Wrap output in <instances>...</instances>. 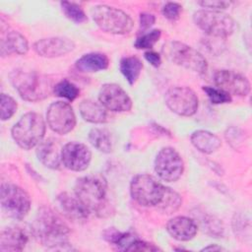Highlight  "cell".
<instances>
[{"instance_id": "9a60e30c", "label": "cell", "mask_w": 252, "mask_h": 252, "mask_svg": "<svg viewBox=\"0 0 252 252\" xmlns=\"http://www.w3.org/2000/svg\"><path fill=\"white\" fill-rule=\"evenodd\" d=\"M215 84L219 89L228 94L247 95L250 92V82L248 79L231 70H219L214 76Z\"/></svg>"}, {"instance_id": "5b68a950", "label": "cell", "mask_w": 252, "mask_h": 252, "mask_svg": "<svg viewBox=\"0 0 252 252\" xmlns=\"http://www.w3.org/2000/svg\"><path fill=\"white\" fill-rule=\"evenodd\" d=\"M92 16L100 30L113 34L128 33L134 26V22L128 14L107 5L93 7Z\"/></svg>"}, {"instance_id": "4fadbf2b", "label": "cell", "mask_w": 252, "mask_h": 252, "mask_svg": "<svg viewBox=\"0 0 252 252\" xmlns=\"http://www.w3.org/2000/svg\"><path fill=\"white\" fill-rule=\"evenodd\" d=\"M98 100L104 108L115 112L129 111L132 100L127 93L116 84H104L98 93Z\"/></svg>"}, {"instance_id": "836d02e7", "label": "cell", "mask_w": 252, "mask_h": 252, "mask_svg": "<svg viewBox=\"0 0 252 252\" xmlns=\"http://www.w3.org/2000/svg\"><path fill=\"white\" fill-rule=\"evenodd\" d=\"M181 10H182V7L180 4L176 2H168L163 6L162 14L166 19L175 21L179 18Z\"/></svg>"}, {"instance_id": "1f68e13d", "label": "cell", "mask_w": 252, "mask_h": 252, "mask_svg": "<svg viewBox=\"0 0 252 252\" xmlns=\"http://www.w3.org/2000/svg\"><path fill=\"white\" fill-rule=\"evenodd\" d=\"M1 120L5 121L10 119L17 110L16 100L5 94H1Z\"/></svg>"}, {"instance_id": "f1b7e54d", "label": "cell", "mask_w": 252, "mask_h": 252, "mask_svg": "<svg viewBox=\"0 0 252 252\" xmlns=\"http://www.w3.org/2000/svg\"><path fill=\"white\" fill-rule=\"evenodd\" d=\"M60 4H61L63 13L71 21L77 24H81L87 21V16L84 10L79 5L72 2H68V1H63Z\"/></svg>"}, {"instance_id": "f546056e", "label": "cell", "mask_w": 252, "mask_h": 252, "mask_svg": "<svg viewBox=\"0 0 252 252\" xmlns=\"http://www.w3.org/2000/svg\"><path fill=\"white\" fill-rule=\"evenodd\" d=\"M161 32L159 30H153L140 37L135 41V47L138 49H150L159 39Z\"/></svg>"}, {"instance_id": "74e56055", "label": "cell", "mask_w": 252, "mask_h": 252, "mask_svg": "<svg viewBox=\"0 0 252 252\" xmlns=\"http://www.w3.org/2000/svg\"><path fill=\"white\" fill-rule=\"evenodd\" d=\"M203 251H208V250H213V251H220V250H224L222 247L217 245V244H213V245H209L207 247H204L202 249Z\"/></svg>"}, {"instance_id": "d4e9b609", "label": "cell", "mask_w": 252, "mask_h": 252, "mask_svg": "<svg viewBox=\"0 0 252 252\" xmlns=\"http://www.w3.org/2000/svg\"><path fill=\"white\" fill-rule=\"evenodd\" d=\"M143 69L142 61L136 56L124 57L120 61V71L130 85H134Z\"/></svg>"}, {"instance_id": "5bb4252c", "label": "cell", "mask_w": 252, "mask_h": 252, "mask_svg": "<svg viewBox=\"0 0 252 252\" xmlns=\"http://www.w3.org/2000/svg\"><path fill=\"white\" fill-rule=\"evenodd\" d=\"M91 158L90 149L82 143L70 142L61 151V161L66 168L73 171L85 170L89 166Z\"/></svg>"}, {"instance_id": "30bf717a", "label": "cell", "mask_w": 252, "mask_h": 252, "mask_svg": "<svg viewBox=\"0 0 252 252\" xmlns=\"http://www.w3.org/2000/svg\"><path fill=\"white\" fill-rule=\"evenodd\" d=\"M184 170V162L173 148L161 149L155 159V171L164 181L173 182L180 178Z\"/></svg>"}, {"instance_id": "3957f363", "label": "cell", "mask_w": 252, "mask_h": 252, "mask_svg": "<svg viewBox=\"0 0 252 252\" xmlns=\"http://www.w3.org/2000/svg\"><path fill=\"white\" fill-rule=\"evenodd\" d=\"M10 77L20 96L27 101L42 100L51 93L50 80L36 72L15 70Z\"/></svg>"}, {"instance_id": "44dd1931", "label": "cell", "mask_w": 252, "mask_h": 252, "mask_svg": "<svg viewBox=\"0 0 252 252\" xmlns=\"http://www.w3.org/2000/svg\"><path fill=\"white\" fill-rule=\"evenodd\" d=\"M190 139L192 145L203 154H212L221 146L220 138L206 130L193 132Z\"/></svg>"}, {"instance_id": "cb8c5ba5", "label": "cell", "mask_w": 252, "mask_h": 252, "mask_svg": "<svg viewBox=\"0 0 252 252\" xmlns=\"http://www.w3.org/2000/svg\"><path fill=\"white\" fill-rule=\"evenodd\" d=\"M81 116L91 123H104L106 121V111L100 102L92 99H84L79 106Z\"/></svg>"}, {"instance_id": "8fae6325", "label": "cell", "mask_w": 252, "mask_h": 252, "mask_svg": "<svg viewBox=\"0 0 252 252\" xmlns=\"http://www.w3.org/2000/svg\"><path fill=\"white\" fill-rule=\"evenodd\" d=\"M167 107L181 116H191L198 109V97L194 91L187 87L169 89L164 96Z\"/></svg>"}, {"instance_id": "6da1fadb", "label": "cell", "mask_w": 252, "mask_h": 252, "mask_svg": "<svg viewBox=\"0 0 252 252\" xmlns=\"http://www.w3.org/2000/svg\"><path fill=\"white\" fill-rule=\"evenodd\" d=\"M33 232L42 245L49 249H66L69 227L50 208L41 207L36 215Z\"/></svg>"}, {"instance_id": "e0dca14e", "label": "cell", "mask_w": 252, "mask_h": 252, "mask_svg": "<svg viewBox=\"0 0 252 252\" xmlns=\"http://www.w3.org/2000/svg\"><path fill=\"white\" fill-rule=\"evenodd\" d=\"M56 203L59 211L69 220L74 221H83L89 217L90 212L75 194L72 195L67 192L61 193L57 196Z\"/></svg>"}, {"instance_id": "7402d4cb", "label": "cell", "mask_w": 252, "mask_h": 252, "mask_svg": "<svg viewBox=\"0 0 252 252\" xmlns=\"http://www.w3.org/2000/svg\"><path fill=\"white\" fill-rule=\"evenodd\" d=\"M36 156L39 161L48 168L56 169L60 165L61 154H59L57 146L51 140L41 142L37 146Z\"/></svg>"}, {"instance_id": "277c9868", "label": "cell", "mask_w": 252, "mask_h": 252, "mask_svg": "<svg viewBox=\"0 0 252 252\" xmlns=\"http://www.w3.org/2000/svg\"><path fill=\"white\" fill-rule=\"evenodd\" d=\"M45 134V122L35 112L24 114L12 128V137L19 147L30 150L38 146Z\"/></svg>"}, {"instance_id": "ffe728a7", "label": "cell", "mask_w": 252, "mask_h": 252, "mask_svg": "<svg viewBox=\"0 0 252 252\" xmlns=\"http://www.w3.org/2000/svg\"><path fill=\"white\" fill-rule=\"evenodd\" d=\"M29 50V43L26 37L18 32H8L1 39V55L6 56L12 53L26 54Z\"/></svg>"}, {"instance_id": "d6a6232c", "label": "cell", "mask_w": 252, "mask_h": 252, "mask_svg": "<svg viewBox=\"0 0 252 252\" xmlns=\"http://www.w3.org/2000/svg\"><path fill=\"white\" fill-rule=\"evenodd\" d=\"M125 251H158L159 250L158 247L156 245L140 240L139 238L135 237L124 249Z\"/></svg>"}, {"instance_id": "ac0fdd59", "label": "cell", "mask_w": 252, "mask_h": 252, "mask_svg": "<svg viewBox=\"0 0 252 252\" xmlns=\"http://www.w3.org/2000/svg\"><path fill=\"white\" fill-rule=\"evenodd\" d=\"M29 236L26 230L19 226L6 227L0 234V251L1 252H16L22 251Z\"/></svg>"}, {"instance_id": "4316f807", "label": "cell", "mask_w": 252, "mask_h": 252, "mask_svg": "<svg viewBox=\"0 0 252 252\" xmlns=\"http://www.w3.org/2000/svg\"><path fill=\"white\" fill-rule=\"evenodd\" d=\"M182 203L181 197L178 193L171 190L170 188L165 187L163 197L160 203L157 206L164 214H172L177 211Z\"/></svg>"}, {"instance_id": "7a4b0ae2", "label": "cell", "mask_w": 252, "mask_h": 252, "mask_svg": "<svg viewBox=\"0 0 252 252\" xmlns=\"http://www.w3.org/2000/svg\"><path fill=\"white\" fill-rule=\"evenodd\" d=\"M106 182L100 176L87 175L75 184V195L90 213L98 217L106 216L108 210Z\"/></svg>"}, {"instance_id": "ba28073f", "label": "cell", "mask_w": 252, "mask_h": 252, "mask_svg": "<svg viewBox=\"0 0 252 252\" xmlns=\"http://www.w3.org/2000/svg\"><path fill=\"white\" fill-rule=\"evenodd\" d=\"M0 199L5 215L14 220H23L31 209L29 194L15 184H2Z\"/></svg>"}, {"instance_id": "d590c367", "label": "cell", "mask_w": 252, "mask_h": 252, "mask_svg": "<svg viewBox=\"0 0 252 252\" xmlns=\"http://www.w3.org/2000/svg\"><path fill=\"white\" fill-rule=\"evenodd\" d=\"M156 21V18L152 14L143 13L140 15V27L142 31H145L149 28H151Z\"/></svg>"}, {"instance_id": "8992f818", "label": "cell", "mask_w": 252, "mask_h": 252, "mask_svg": "<svg viewBox=\"0 0 252 252\" xmlns=\"http://www.w3.org/2000/svg\"><path fill=\"white\" fill-rule=\"evenodd\" d=\"M193 20L199 29L216 37H227L235 30L234 20L221 11L199 10L194 13Z\"/></svg>"}, {"instance_id": "4dcf8cb0", "label": "cell", "mask_w": 252, "mask_h": 252, "mask_svg": "<svg viewBox=\"0 0 252 252\" xmlns=\"http://www.w3.org/2000/svg\"><path fill=\"white\" fill-rule=\"evenodd\" d=\"M203 91L207 94L208 97L212 101V103L215 104H220V103H227L231 101V96L224 91L219 89V88H214V87H203Z\"/></svg>"}, {"instance_id": "e575fe53", "label": "cell", "mask_w": 252, "mask_h": 252, "mask_svg": "<svg viewBox=\"0 0 252 252\" xmlns=\"http://www.w3.org/2000/svg\"><path fill=\"white\" fill-rule=\"evenodd\" d=\"M198 4L203 8H208L213 11H221L228 8L231 3L229 1L222 0H204L198 2Z\"/></svg>"}, {"instance_id": "603a6c76", "label": "cell", "mask_w": 252, "mask_h": 252, "mask_svg": "<svg viewBox=\"0 0 252 252\" xmlns=\"http://www.w3.org/2000/svg\"><path fill=\"white\" fill-rule=\"evenodd\" d=\"M109 59L102 53L84 54L76 61V67L82 72H98L108 67Z\"/></svg>"}, {"instance_id": "2e32d148", "label": "cell", "mask_w": 252, "mask_h": 252, "mask_svg": "<svg viewBox=\"0 0 252 252\" xmlns=\"http://www.w3.org/2000/svg\"><path fill=\"white\" fill-rule=\"evenodd\" d=\"M75 48V43L67 37H48L37 40L33 44L34 51L46 58L65 55Z\"/></svg>"}, {"instance_id": "52a82bcc", "label": "cell", "mask_w": 252, "mask_h": 252, "mask_svg": "<svg viewBox=\"0 0 252 252\" xmlns=\"http://www.w3.org/2000/svg\"><path fill=\"white\" fill-rule=\"evenodd\" d=\"M165 187L148 174H138L130 184L132 198L145 207L158 206L164 194Z\"/></svg>"}, {"instance_id": "83f0119b", "label": "cell", "mask_w": 252, "mask_h": 252, "mask_svg": "<svg viewBox=\"0 0 252 252\" xmlns=\"http://www.w3.org/2000/svg\"><path fill=\"white\" fill-rule=\"evenodd\" d=\"M53 93L59 97L72 101L79 96L80 90L72 82L68 81L67 79H63L53 87Z\"/></svg>"}, {"instance_id": "8d00e7d4", "label": "cell", "mask_w": 252, "mask_h": 252, "mask_svg": "<svg viewBox=\"0 0 252 252\" xmlns=\"http://www.w3.org/2000/svg\"><path fill=\"white\" fill-rule=\"evenodd\" d=\"M144 56H145L146 60H147L151 65H153L154 67H158V66L160 65V63H161V58H160L159 54L157 53V52H155V51H152V50L146 51V52L144 53Z\"/></svg>"}, {"instance_id": "9c48e42d", "label": "cell", "mask_w": 252, "mask_h": 252, "mask_svg": "<svg viewBox=\"0 0 252 252\" xmlns=\"http://www.w3.org/2000/svg\"><path fill=\"white\" fill-rule=\"evenodd\" d=\"M170 59L177 65L203 75L208 70L206 58L195 48L180 42L172 41L168 47Z\"/></svg>"}, {"instance_id": "d6986e66", "label": "cell", "mask_w": 252, "mask_h": 252, "mask_svg": "<svg viewBox=\"0 0 252 252\" xmlns=\"http://www.w3.org/2000/svg\"><path fill=\"white\" fill-rule=\"evenodd\" d=\"M168 233L179 241H188L197 233V224L187 217H174L166 224Z\"/></svg>"}, {"instance_id": "484cf974", "label": "cell", "mask_w": 252, "mask_h": 252, "mask_svg": "<svg viewBox=\"0 0 252 252\" xmlns=\"http://www.w3.org/2000/svg\"><path fill=\"white\" fill-rule=\"evenodd\" d=\"M91 144L101 153H110L112 151L111 135L106 129L94 128L89 133Z\"/></svg>"}, {"instance_id": "7c38bea8", "label": "cell", "mask_w": 252, "mask_h": 252, "mask_svg": "<svg viewBox=\"0 0 252 252\" xmlns=\"http://www.w3.org/2000/svg\"><path fill=\"white\" fill-rule=\"evenodd\" d=\"M46 120L49 128L60 135L72 131L76 125V116L70 104L64 101L51 103L46 112Z\"/></svg>"}]
</instances>
